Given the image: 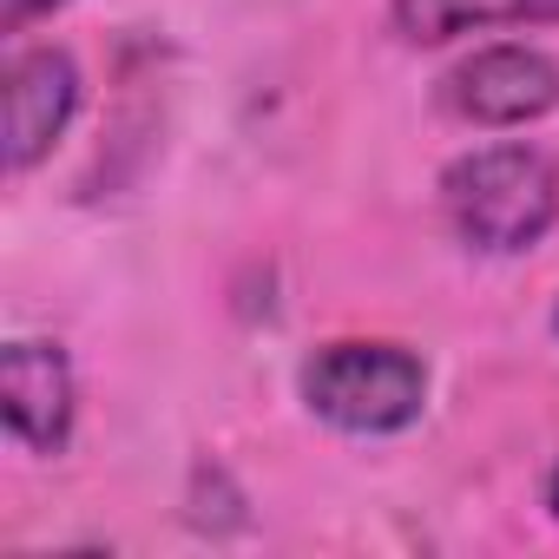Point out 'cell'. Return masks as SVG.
Instances as JSON below:
<instances>
[{
  "label": "cell",
  "mask_w": 559,
  "mask_h": 559,
  "mask_svg": "<svg viewBox=\"0 0 559 559\" xmlns=\"http://www.w3.org/2000/svg\"><path fill=\"white\" fill-rule=\"evenodd\" d=\"M60 8H67V0H0V34H27L34 21H47Z\"/></svg>",
  "instance_id": "obj_7"
},
{
  "label": "cell",
  "mask_w": 559,
  "mask_h": 559,
  "mask_svg": "<svg viewBox=\"0 0 559 559\" xmlns=\"http://www.w3.org/2000/svg\"><path fill=\"white\" fill-rule=\"evenodd\" d=\"M297 395L317 421H330L336 435H402L421 421L428 408V362L402 343H369V336H349V343H323L304 376H297Z\"/></svg>",
  "instance_id": "obj_2"
},
{
  "label": "cell",
  "mask_w": 559,
  "mask_h": 559,
  "mask_svg": "<svg viewBox=\"0 0 559 559\" xmlns=\"http://www.w3.org/2000/svg\"><path fill=\"white\" fill-rule=\"evenodd\" d=\"M86 99L80 60L53 40L8 53V171H34L73 126Z\"/></svg>",
  "instance_id": "obj_4"
},
{
  "label": "cell",
  "mask_w": 559,
  "mask_h": 559,
  "mask_svg": "<svg viewBox=\"0 0 559 559\" xmlns=\"http://www.w3.org/2000/svg\"><path fill=\"white\" fill-rule=\"evenodd\" d=\"M552 323H559V317H552Z\"/></svg>",
  "instance_id": "obj_9"
},
{
  "label": "cell",
  "mask_w": 559,
  "mask_h": 559,
  "mask_svg": "<svg viewBox=\"0 0 559 559\" xmlns=\"http://www.w3.org/2000/svg\"><path fill=\"white\" fill-rule=\"evenodd\" d=\"M546 507H552V520H559V461H552V474H546Z\"/></svg>",
  "instance_id": "obj_8"
},
{
  "label": "cell",
  "mask_w": 559,
  "mask_h": 559,
  "mask_svg": "<svg viewBox=\"0 0 559 559\" xmlns=\"http://www.w3.org/2000/svg\"><path fill=\"white\" fill-rule=\"evenodd\" d=\"M441 211L467 250L520 257L559 224V165L526 139L474 145L441 171Z\"/></svg>",
  "instance_id": "obj_1"
},
{
  "label": "cell",
  "mask_w": 559,
  "mask_h": 559,
  "mask_svg": "<svg viewBox=\"0 0 559 559\" xmlns=\"http://www.w3.org/2000/svg\"><path fill=\"white\" fill-rule=\"evenodd\" d=\"M552 106H559V60L539 47H520V40L474 47L467 60H454L441 73V112H454L461 126L507 132V126L546 119Z\"/></svg>",
  "instance_id": "obj_3"
},
{
  "label": "cell",
  "mask_w": 559,
  "mask_h": 559,
  "mask_svg": "<svg viewBox=\"0 0 559 559\" xmlns=\"http://www.w3.org/2000/svg\"><path fill=\"white\" fill-rule=\"evenodd\" d=\"M389 27L408 47H448L487 27H559V0H389Z\"/></svg>",
  "instance_id": "obj_6"
},
{
  "label": "cell",
  "mask_w": 559,
  "mask_h": 559,
  "mask_svg": "<svg viewBox=\"0 0 559 559\" xmlns=\"http://www.w3.org/2000/svg\"><path fill=\"white\" fill-rule=\"evenodd\" d=\"M0 415H8V435L27 454H67L73 441V415H80V382L60 343H8L0 349Z\"/></svg>",
  "instance_id": "obj_5"
}]
</instances>
